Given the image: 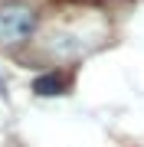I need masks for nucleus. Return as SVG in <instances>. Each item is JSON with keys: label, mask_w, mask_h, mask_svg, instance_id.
<instances>
[{"label": "nucleus", "mask_w": 144, "mask_h": 147, "mask_svg": "<svg viewBox=\"0 0 144 147\" xmlns=\"http://www.w3.org/2000/svg\"><path fill=\"white\" fill-rule=\"evenodd\" d=\"M36 30V13L26 3H3L0 7V46H20Z\"/></svg>", "instance_id": "1"}, {"label": "nucleus", "mask_w": 144, "mask_h": 147, "mask_svg": "<svg viewBox=\"0 0 144 147\" xmlns=\"http://www.w3.org/2000/svg\"><path fill=\"white\" fill-rule=\"evenodd\" d=\"M33 92L36 95H62L66 92V79L56 75V72H46V75H39V79L33 82Z\"/></svg>", "instance_id": "2"}, {"label": "nucleus", "mask_w": 144, "mask_h": 147, "mask_svg": "<svg viewBox=\"0 0 144 147\" xmlns=\"http://www.w3.org/2000/svg\"><path fill=\"white\" fill-rule=\"evenodd\" d=\"M0 95H7V82L3 79H0Z\"/></svg>", "instance_id": "3"}]
</instances>
